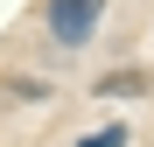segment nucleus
<instances>
[{
	"instance_id": "nucleus-1",
	"label": "nucleus",
	"mask_w": 154,
	"mask_h": 147,
	"mask_svg": "<svg viewBox=\"0 0 154 147\" xmlns=\"http://www.w3.org/2000/svg\"><path fill=\"white\" fill-rule=\"evenodd\" d=\"M98 7H105V0H49V35L56 42H84L91 21H98Z\"/></svg>"
},
{
	"instance_id": "nucleus-2",
	"label": "nucleus",
	"mask_w": 154,
	"mask_h": 147,
	"mask_svg": "<svg viewBox=\"0 0 154 147\" xmlns=\"http://www.w3.org/2000/svg\"><path fill=\"white\" fill-rule=\"evenodd\" d=\"M119 91H147L140 70H112V77H98V98H119Z\"/></svg>"
},
{
	"instance_id": "nucleus-3",
	"label": "nucleus",
	"mask_w": 154,
	"mask_h": 147,
	"mask_svg": "<svg viewBox=\"0 0 154 147\" xmlns=\"http://www.w3.org/2000/svg\"><path fill=\"white\" fill-rule=\"evenodd\" d=\"M119 140H126V126H105V133H91L84 147H119Z\"/></svg>"
}]
</instances>
